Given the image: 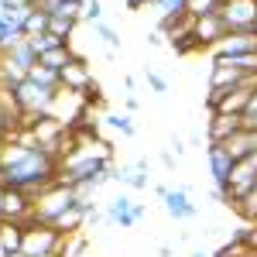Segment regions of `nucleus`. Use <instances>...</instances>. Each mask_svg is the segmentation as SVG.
<instances>
[{
	"label": "nucleus",
	"mask_w": 257,
	"mask_h": 257,
	"mask_svg": "<svg viewBox=\"0 0 257 257\" xmlns=\"http://www.w3.org/2000/svg\"><path fill=\"white\" fill-rule=\"evenodd\" d=\"M59 178V158L31 141H7L0 151V185L24 189L28 196H38Z\"/></svg>",
	"instance_id": "f257e3e1"
},
{
	"label": "nucleus",
	"mask_w": 257,
	"mask_h": 257,
	"mask_svg": "<svg viewBox=\"0 0 257 257\" xmlns=\"http://www.w3.org/2000/svg\"><path fill=\"white\" fill-rule=\"evenodd\" d=\"M59 96H62V89H55V86H41V82H35L31 76L11 93V99L18 103V110L24 113V117H48V113H55Z\"/></svg>",
	"instance_id": "f03ea898"
},
{
	"label": "nucleus",
	"mask_w": 257,
	"mask_h": 257,
	"mask_svg": "<svg viewBox=\"0 0 257 257\" xmlns=\"http://www.w3.org/2000/svg\"><path fill=\"white\" fill-rule=\"evenodd\" d=\"M65 233L55 230L52 223H38L35 216L24 219V243H21V257H45V254H59Z\"/></svg>",
	"instance_id": "7ed1b4c3"
},
{
	"label": "nucleus",
	"mask_w": 257,
	"mask_h": 257,
	"mask_svg": "<svg viewBox=\"0 0 257 257\" xmlns=\"http://www.w3.org/2000/svg\"><path fill=\"white\" fill-rule=\"evenodd\" d=\"M72 206H76L72 185L62 182V178H55L48 189H41L38 196H35V213H31V216L38 219V223H55V219H59L65 209H72Z\"/></svg>",
	"instance_id": "20e7f679"
},
{
	"label": "nucleus",
	"mask_w": 257,
	"mask_h": 257,
	"mask_svg": "<svg viewBox=\"0 0 257 257\" xmlns=\"http://www.w3.org/2000/svg\"><path fill=\"white\" fill-rule=\"evenodd\" d=\"M209 158V175H213V199L219 206H226V192H230V175H233V158L223 144H209L206 148Z\"/></svg>",
	"instance_id": "39448f33"
},
{
	"label": "nucleus",
	"mask_w": 257,
	"mask_h": 257,
	"mask_svg": "<svg viewBox=\"0 0 257 257\" xmlns=\"http://www.w3.org/2000/svg\"><path fill=\"white\" fill-rule=\"evenodd\" d=\"M219 18L226 21L230 31H240V35H254L257 24V0H226Z\"/></svg>",
	"instance_id": "423d86ee"
},
{
	"label": "nucleus",
	"mask_w": 257,
	"mask_h": 257,
	"mask_svg": "<svg viewBox=\"0 0 257 257\" xmlns=\"http://www.w3.org/2000/svg\"><path fill=\"white\" fill-rule=\"evenodd\" d=\"M257 185V155L233 161V175H230V192H226V206H233Z\"/></svg>",
	"instance_id": "0eeeda50"
},
{
	"label": "nucleus",
	"mask_w": 257,
	"mask_h": 257,
	"mask_svg": "<svg viewBox=\"0 0 257 257\" xmlns=\"http://www.w3.org/2000/svg\"><path fill=\"white\" fill-rule=\"evenodd\" d=\"M161 202H165V213L175 219V223H189V219L199 216V206L192 202V189H189V185L168 189V196L161 199Z\"/></svg>",
	"instance_id": "6e6552de"
},
{
	"label": "nucleus",
	"mask_w": 257,
	"mask_h": 257,
	"mask_svg": "<svg viewBox=\"0 0 257 257\" xmlns=\"http://www.w3.org/2000/svg\"><path fill=\"white\" fill-rule=\"evenodd\" d=\"M192 35H196L199 48H216L219 41L230 35V28L219 14H206V18H192Z\"/></svg>",
	"instance_id": "1a4fd4ad"
},
{
	"label": "nucleus",
	"mask_w": 257,
	"mask_h": 257,
	"mask_svg": "<svg viewBox=\"0 0 257 257\" xmlns=\"http://www.w3.org/2000/svg\"><path fill=\"white\" fill-rule=\"evenodd\" d=\"M254 52H257V35L230 31V35L213 48V59H240V55H254Z\"/></svg>",
	"instance_id": "9d476101"
},
{
	"label": "nucleus",
	"mask_w": 257,
	"mask_h": 257,
	"mask_svg": "<svg viewBox=\"0 0 257 257\" xmlns=\"http://www.w3.org/2000/svg\"><path fill=\"white\" fill-rule=\"evenodd\" d=\"M59 79H62V89H65V93H76V96H79L82 89L89 86L93 72H89L86 59H82V55H76V59H72V62H69V65L59 72Z\"/></svg>",
	"instance_id": "9b49d317"
},
{
	"label": "nucleus",
	"mask_w": 257,
	"mask_h": 257,
	"mask_svg": "<svg viewBox=\"0 0 257 257\" xmlns=\"http://www.w3.org/2000/svg\"><path fill=\"white\" fill-rule=\"evenodd\" d=\"M151 7L158 11V31L168 35L182 18H189V0H151Z\"/></svg>",
	"instance_id": "f8f14e48"
},
{
	"label": "nucleus",
	"mask_w": 257,
	"mask_h": 257,
	"mask_svg": "<svg viewBox=\"0 0 257 257\" xmlns=\"http://www.w3.org/2000/svg\"><path fill=\"white\" fill-rule=\"evenodd\" d=\"M237 131H243V120L240 117H230V113H209V123H206V138L209 144H223L230 141Z\"/></svg>",
	"instance_id": "ddd939ff"
},
{
	"label": "nucleus",
	"mask_w": 257,
	"mask_h": 257,
	"mask_svg": "<svg viewBox=\"0 0 257 257\" xmlns=\"http://www.w3.org/2000/svg\"><path fill=\"white\" fill-rule=\"evenodd\" d=\"M106 219L110 223H117L120 230H134L138 226V216H134V199L131 196H113L110 199V206H106Z\"/></svg>",
	"instance_id": "4468645a"
},
{
	"label": "nucleus",
	"mask_w": 257,
	"mask_h": 257,
	"mask_svg": "<svg viewBox=\"0 0 257 257\" xmlns=\"http://www.w3.org/2000/svg\"><path fill=\"white\" fill-rule=\"evenodd\" d=\"M223 148L230 151L233 161L250 158V155H257V131H237L230 141H223Z\"/></svg>",
	"instance_id": "2eb2a0df"
},
{
	"label": "nucleus",
	"mask_w": 257,
	"mask_h": 257,
	"mask_svg": "<svg viewBox=\"0 0 257 257\" xmlns=\"http://www.w3.org/2000/svg\"><path fill=\"white\" fill-rule=\"evenodd\" d=\"M113 182L127 185V189H138V192L151 189V175H148V172H138L134 165H127V168H113Z\"/></svg>",
	"instance_id": "dca6fc26"
},
{
	"label": "nucleus",
	"mask_w": 257,
	"mask_h": 257,
	"mask_svg": "<svg viewBox=\"0 0 257 257\" xmlns=\"http://www.w3.org/2000/svg\"><path fill=\"white\" fill-rule=\"evenodd\" d=\"M52 226H55V230H62L65 237H72V233H82V230H86V213H82L79 206H72V209H65V213H62V216L55 219Z\"/></svg>",
	"instance_id": "f3484780"
},
{
	"label": "nucleus",
	"mask_w": 257,
	"mask_h": 257,
	"mask_svg": "<svg viewBox=\"0 0 257 257\" xmlns=\"http://www.w3.org/2000/svg\"><path fill=\"white\" fill-rule=\"evenodd\" d=\"M76 59V52H72V45H59V48H52V52H45L38 59V65H45V69H52V72H62L69 62Z\"/></svg>",
	"instance_id": "a211bd4d"
},
{
	"label": "nucleus",
	"mask_w": 257,
	"mask_h": 257,
	"mask_svg": "<svg viewBox=\"0 0 257 257\" xmlns=\"http://www.w3.org/2000/svg\"><path fill=\"white\" fill-rule=\"evenodd\" d=\"M7 55H11V59L18 62V65H21V69H24V72H31V69L38 65V55H35V48H31V41H28V38L21 41L18 48H11Z\"/></svg>",
	"instance_id": "6ab92c4d"
},
{
	"label": "nucleus",
	"mask_w": 257,
	"mask_h": 257,
	"mask_svg": "<svg viewBox=\"0 0 257 257\" xmlns=\"http://www.w3.org/2000/svg\"><path fill=\"white\" fill-rule=\"evenodd\" d=\"M233 209H237V216L240 219H247V223H257V185L247 192L243 199H237L233 202Z\"/></svg>",
	"instance_id": "aec40b11"
},
{
	"label": "nucleus",
	"mask_w": 257,
	"mask_h": 257,
	"mask_svg": "<svg viewBox=\"0 0 257 257\" xmlns=\"http://www.w3.org/2000/svg\"><path fill=\"white\" fill-rule=\"evenodd\" d=\"M79 99H82V106H86V110H93V106L103 110V106H106V99H103V86H99V79H89V86L79 93Z\"/></svg>",
	"instance_id": "412c9836"
},
{
	"label": "nucleus",
	"mask_w": 257,
	"mask_h": 257,
	"mask_svg": "<svg viewBox=\"0 0 257 257\" xmlns=\"http://www.w3.org/2000/svg\"><path fill=\"white\" fill-rule=\"evenodd\" d=\"M103 123L113 127V131H120L123 138H134V134H138V127H134V117H131V113H106Z\"/></svg>",
	"instance_id": "4be33fe9"
},
{
	"label": "nucleus",
	"mask_w": 257,
	"mask_h": 257,
	"mask_svg": "<svg viewBox=\"0 0 257 257\" xmlns=\"http://www.w3.org/2000/svg\"><path fill=\"white\" fill-rule=\"evenodd\" d=\"M76 24H79V18H48V31H52L55 38L69 41L76 35Z\"/></svg>",
	"instance_id": "5701e85b"
},
{
	"label": "nucleus",
	"mask_w": 257,
	"mask_h": 257,
	"mask_svg": "<svg viewBox=\"0 0 257 257\" xmlns=\"http://www.w3.org/2000/svg\"><path fill=\"white\" fill-rule=\"evenodd\" d=\"M93 35H96V38L103 41L110 52H117V48H120V35L110 28V24H106V21H96V24H93Z\"/></svg>",
	"instance_id": "b1692460"
},
{
	"label": "nucleus",
	"mask_w": 257,
	"mask_h": 257,
	"mask_svg": "<svg viewBox=\"0 0 257 257\" xmlns=\"http://www.w3.org/2000/svg\"><path fill=\"white\" fill-rule=\"evenodd\" d=\"M226 0H189V14L192 18H206V14H219Z\"/></svg>",
	"instance_id": "393cba45"
},
{
	"label": "nucleus",
	"mask_w": 257,
	"mask_h": 257,
	"mask_svg": "<svg viewBox=\"0 0 257 257\" xmlns=\"http://www.w3.org/2000/svg\"><path fill=\"white\" fill-rule=\"evenodd\" d=\"M86 233H72V237H65L62 240V250H59V257H79L82 250H86Z\"/></svg>",
	"instance_id": "a878e982"
},
{
	"label": "nucleus",
	"mask_w": 257,
	"mask_h": 257,
	"mask_svg": "<svg viewBox=\"0 0 257 257\" xmlns=\"http://www.w3.org/2000/svg\"><path fill=\"white\" fill-rule=\"evenodd\" d=\"M48 31V14H41V11H31V18L24 21V35L28 38H38Z\"/></svg>",
	"instance_id": "bb28decb"
},
{
	"label": "nucleus",
	"mask_w": 257,
	"mask_h": 257,
	"mask_svg": "<svg viewBox=\"0 0 257 257\" xmlns=\"http://www.w3.org/2000/svg\"><path fill=\"white\" fill-rule=\"evenodd\" d=\"M144 82H148V86H151L158 96H165V93H168V79H165V76H158L151 65H144Z\"/></svg>",
	"instance_id": "cd10ccee"
},
{
	"label": "nucleus",
	"mask_w": 257,
	"mask_h": 257,
	"mask_svg": "<svg viewBox=\"0 0 257 257\" xmlns=\"http://www.w3.org/2000/svg\"><path fill=\"white\" fill-rule=\"evenodd\" d=\"M79 21H89V24L103 21V4H99V0H86V4H82V14H79Z\"/></svg>",
	"instance_id": "c85d7f7f"
},
{
	"label": "nucleus",
	"mask_w": 257,
	"mask_h": 257,
	"mask_svg": "<svg viewBox=\"0 0 257 257\" xmlns=\"http://www.w3.org/2000/svg\"><path fill=\"white\" fill-rule=\"evenodd\" d=\"M243 131H257V89L254 96H250V103H247V110H243Z\"/></svg>",
	"instance_id": "c756f323"
},
{
	"label": "nucleus",
	"mask_w": 257,
	"mask_h": 257,
	"mask_svg": "<svg viewBox=\"0 0 257 257\" xmlns=\"http://www.w3.org/2000/svg\"><path fill=\"white\" fill-rule=\"evenodd\" d=\"M237 233H240L243 240H247V247H250V250L257 254V223H254V226H240Z\"/></svg>",
	"instance_id": "7c9ffc66"
},
{
	"label": "nucleus",
	"mask_w": 257,
	"mask_h": 257,
	"mask_svg": "<svg viewBox=\"0 0 257 257\" xmlns=\"http://www.w3.org/2000/svg\"><path fill=\"white\" fill-rule=\"evenodd\" d=\"M168 151H172L175 158H182V155H185V141L178 138V134H172V141H168Z\"/></svg>",
	"instance_id": "2f4dec72"
},
{
	"label": "nucleus",
	"mask_w": 257,
	"mask_h": 257,
	"mask_svg": "<svg viewBox=\"0 0 257 257\" xmlns=\"http://www.w3.org/2000/svg\"><path fill=\"white\" fill-rule=\"evenodd\" d=\"M148 45H155V48H158V45H165V35H161L158 28H155V31L148 35Z\"/></svg>",
	"instance_id": "473e14b6"
},
{
	"label": "nucleus",
	"mask_w": 257,
	"mask_h": 257,
	"mask_svg": "<svg viewBox=\"0 0 257 257\" xmlns=\"http://www.w3.org/2000/svg\"><path fill=\"white\" fill-rule=\"evenodd\" d=\"M161 165L172 172V168H175V155H172V151H161Z\"/></svg>",
	"instance_id": "72a5a7b5"
},
{
	"label": "nucleus",
	"mask_w": 257,
	"mask_h": 257,
	"mask_svg": "<svg viewBox=\"0 0 257 257\" xmlns=\"http://www.w3.org/2000/svg\"><path fill=\"white\" fill-rule=\"evenodd\" d=\"M123 106H127V113H138V106H141V103H138L134 96H131V93H127V99H123Z\"/></svg>",
	"instance_id": "f704fd0d"
},
{
	"label": "nucleus",
	"mask_w": 257,
	"mask_h": 257,
	"mask_svg": "<svg viewBox=\"0 0 257 257\" xmlns=\"http://www.w3.org/2000/svg\"><path fill=\"white\" fill-rule=\"evenodd\" d=\"M123 4H127V11H141V7H148L151 0H123Z\"/></svg>",
	"instance_id": "c9c22d12"
},
{
	"label": "nucleus",
	"mask_w": 257,
	"mask_h": 257,
	"mask_svg": "<svg viewBox=\"0 0 257 257\" xmlns=\"http://www.w3.org/2000/svg\"><path fill=\"white\" fill-rule=\"evenodd\" d=\"M134 216H138V223L148 216V206H144V202H134Z\"/></svg>",
	"instance_id": "e433bc0d"
},
{
	"label": "nucleus",
	"mask_w": 257,
	"mask_h": 257,
	"mask_svg": "<svg viewBox=\"0 0 257 257\" xmlns=\"http://www.w3.org/2000/svg\"><path fill=\"white\" fill-rule=\"evenodd\" d=\"M189 257H213V254H206V250H192Z\"/></svg>",
	"instance_id": "4c0bfd02"
},
{
	"label": "nucleus",
	"mask_w": 257,
	"mask_h": 257,
	"mask_svg": "<svg viewBox=\"0 0 257 257\" xmlns=\"http://www.w3.org/2000/svg\"><path fill=\"white\" fill-rule=\"evenodd\" d=\"M0 219H4V185H0Z\"/></svg>",
	"instance_id": "58836bf2"
},
{
	"label": "nucleus",
	"mask_w": 257,
	"mask_h": 257,
	"mask_svg": "<svg viewBox=\"0 0 257 257\" xmlns=\"http://www.w3.org/2000/svg\"><path fill=\"white\" fill-rule=\"evenodd\" d=\"M45 257H59V254H45Z\"/></svg>",
	"instance_id": "ea45409f"
},
{
	"label": "nucleus",
	"mask_w": 257,
	"mask_h": 257,
	"mask_svg": "<svg viewBox=\"0 0 257 257\" xmlns=\"http://www.w3.org/2000/svg\"><path fill=\"white\" fill-rule=\"evenodd\" d=\"M254 35H257V24H254Z\"/></svg>",
	"instance_id": "a19ab883"
}]
</instances>
